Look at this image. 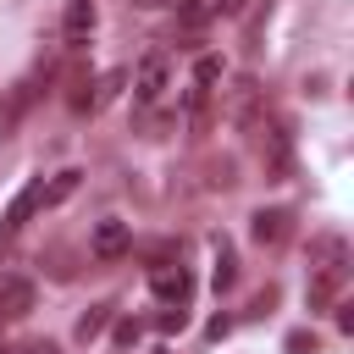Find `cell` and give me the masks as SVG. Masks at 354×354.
I'll return each instance as SVG.
<instances>
[{"label":"cell","mask_w":354,"mask_h":354,"mask_svg":"<svg viewBox=\"0 0 354 354\" xmlns=\"http://www.w3.org/2000/svg\"><path fill=\"white\" fill-rule=\"evenodd\" d=\"M50 66H55V61H44L33 77H17V83L6 88V100H0V138H11V133L22 127V116H28L33 100H39V77H50Z\"/></svg>","instance_id":"1"},{"label":"cell","mask_w":354,"mask_h":354,"mask_svg":"<svg viewBox=\"0 0 354 354\" xmlns=\"http://www.w3.org/2000/svg\"><path fill=\"white\" fill-rule=\"evenodd\" d=\"M127 77H133V100H138V105H155V100L166 94V83H171V66H166V55H160V50H149Z\"/></svg>","instance_id":"2"},{"label":"cell","mask_w":354,"mask_h":354,"mask_svg":"<svg viewBox=\"0 0 354 354\" xmlns=\"http://www.w3.org/2000/svg\"><path fill=\"white\" fill-rule=\"evenodd\" d=\"M310 271H321V277H348V238H343V232H315V238H310Z\"/></svg>","instance_id":"3"},{"label":"cell","mask_w":354,"mask_h":354,"mask_svg":"<svg viewBox=\"0 0 354 354\" xmlns=\"http://www.w3.org/2000/svg\"><path fill=\"white\" fill-rule=\"evenodd\" d=\"M33 210H44V177H33V183H22V188H17V199H11V205H6V216H0V243H11Z\"/></svg>","instance_id":"4"},{"label":"cell","mask_w":354,"mask_h":354,"mask_svg":"<svg viewBox=\"0 0 354 354\" xmlns=\"http://www.w3.org/2000/svg\"><path fill=\"white\" fill-rule=\"evenodd\" d=\"M288 232H293V210H282V205H260L254 216H249V238L260 243V249H282L288 243Z\"/></svg>","instance_id":"5"},{"label":"cell","mask_w":354,"mask_h":354,"mask_svg":"<svg viewBox=\"0 0 354 354\" xmlns=\"http://www.w3.org/2000/svg\"><path fill=\"white\" fill-rule=\"evenodd\" d=\"M127 249H133V227H127V221H116V216H111V221H100V227H94V238H88V254H94L100 266L122 260Z\"/></svg>","instance_id":"6"},{"label":"cell","mask_w":354,"mask_h":354,"mask_svg":"<svg viewBox=\"0 0 354 354\" xmlns=\"http://www.w3.org/2000/svg\"><path fill=\"white\" fill-rule=\"evenodd\" d=\"M260 166H266L271 183H288L293 177V149H288V133L282 127H266L260 133Z\"/></svg>","instance_id":"7"},{"label":"cell","mask_w":354,"mask_h":354,"mask_svg":"<svg viewBox=\"0 0 354 354\" xmlns=\"http://www.w3.org/2000/svg\"><path fill=\"white\" fill-rule=\"evenodd\" d=\"M149 288H155V299H166V304H183L188 310V293H194V277H188V266H149Z\"/></svg>","instance_id":"8"},{"label":"cell","mask_w":354,"mask_h":354,"mask_svg":"<svg viewBox=\"0 0 354 354\" xmlns=\"http://www.w3.org/2000/svg\"><path fill=\"white\" fill-rule=\"evenodd\" d=\"M227 116L238 127H260V88H254V77H238L227 88Z\"/></svg>","instance_id":"9"},{"label":"cell","mask_w":354,"mask_h":354,"mask_svg":"<svg viewBox=\"0 0 354 354\" xmlns=\"http://www.w3.org/2000/svg\"><path fill=\"white\" fill-rule=\"evenodd\" d=\"M61 33H66V50H83L88 33H94V0H72L66 17H61Z\"/></svg>","instance_id":"10"},{"label":"cell","mask_w":354,"mask_h":354,"mask_svg":"<svg viewBox=\"0 0 354 354\" xmlns=\"http://www.w3.org/2000/svg\"><path fill=\"white\" fill-rule=\"evenodd\" d=\"M33 304H39V288H33L28 277H11V282H0V315H11V321H17V315H28Z\"/></svg>","instance_id":"11"},{"label":"cell","mask_w":354,"mask_h":354,"mask_svg":"<svg viewBox=\"0 0 354 354\" xmlns=\"http://www.w3.org/2000/svg\"><path fill=\"white\" fill-rule=\"evenodd\" d=\"M210 254H216V260H210V288H216V293L238 288V254H232V243H227V238H216V243H210Z\"/></svg>","instance_id":"12"},{"label":"cell","mask_w":354,"mask_h":354,"mask_svg":"<svg viewBox=\"0 0 354 354\" xmlns=\"http://www.w3.org/2000/svg\"><path fill=\"white\" fill-rule=\"evenodd\" d=\"M111 321H116V304H111V299H100V304H88V310L77 315L72 337H77V343H94V337H100V332H105Z\"/></svg>","instance_id":"13"},{"label":"cell","mask_w":354,"mask_h":354,"mask_svg":"<svg viewBox=\"0 0 354 354\" xmlns=\"http://www.w3.org/2000/svg\"><path fill=\"white\" fill-rule=\"evenodd\" d=\"M122 83H127V66H111V72H100V77H94V94H88V111L111 105V100L122 94Z\"/></svg>","instance_id":"14"},{"label":"cell","mask_w":354,"mask_h":354,"mask_svg":"<svg viewBox=\"0 0 354 354\" xmlns=\"http://www.w3.org/2000/svg\"><path fill=\"white\" fill-rule=\"evenodd\" d=\"M77 183H83V171H55V177L44 183V210H55V205H66V199L77 194Z\"/></svg>","instance_id":"15"},{"label":"cell","mask_w":354,"mask_h":354,"mask_svg":"<svg viewBox=\"0 0 354 354\" xmlns=\"http://www.w3.org/2000/svg\"><path fill=\"white\" fill-rule=\"evenodd\" d=\"M337 288H343V277H321V271H310V310H326L332 299H337Z\"/></svg>","instance_id":"16"},{"label":"cell","mask_w":354,"mask_h":354,"mask_svg":"<svg viewBox=\"0 0 354 354\" xmlns=\"http://www.w3.org/2000/svg\"><path fill=\"white\" fill-rule=\"evenodd\" d=\"M282 348H288V354H321V337H315L310 326H293V332L282 337Z\"/></svg>","instance_id":"17"},{"label":"cell","mask_w":354,"mask_h":354,"mask_svg":"<svg viewBox=\"0 0 354 354\" xmlns=\"http://www.w3.org/2000/svg\"><path fill=\"white\" fill-rule=\"evenodd\" d=\"M210 83H221V55H199L194 61V88H210Z\"/></svg>","instance_id":"18"},{"label":"cell","mask_w":354,"mask_h":354,"mask_svg":"<svg viewBox=\"0 0 354 354\" xmlns=\"http://www.w3.org/2000/svg\"><path fill=\"white\" fill-rule=\"evenodd\" d=\"M183 326H188V310H183V304H166V310L155 315V332H166V337L183 332Z\"/></svg>","instance_id":"19"},{"label":"cell","mask_w":354,"mask_h":354,"mask_svg":"<svg viewBox=\"0 0 354 354\" xmlns=\"http://www.w3.org/2000/svg\"><path fill=\"white\" fill-rule=\"evenodd\" d=\"M277 299H282V293H277V282H266V288L249 299V315H254V321H260V315H271V310H277Z\"/></svg>","instance_id":"20"},{"label":"cell","mask_w":354,"mask_h":354,"mask_svg":"<svg viewBox=\"0 0 354 354\" xmlns=\"http://www.w3.org/2000/svg\"><path fill=\"white\" fill-rule=\"evenodd\" d=\"M111 337H116V348H133V343H138V337H144V321H133V315H122V321H116V332H111Z\"/></svg>","instance_id":"21"},{"label":"cell","mask_w":354,"mask_h":354,"mask_svg":"<svg viewBox=\"0 0 354 354\" xmlns=\"http://www.w3.org/2000/svg\"><path fill=\"white\" fill-rule=\"evenodd\" d=\"M232 160H210V188H232Z\"/></svg>","instance_id":"22"},{"label":"cell","mask_w":354,"mask_h":354,"mask_svg":"<svg viewBox=\"0 0 354 354\" xmlns=\"http://www.w3.org/2000/svg\"><path fill=\"white\" fill-rule=\"evenodd\" d=\"M210 6V17H243L249 11V0H205Z\"/></svg>","instance_id":"23"},{"label":"cell","mask_w":354,"mask_h":354,"mask_svg":"<svg viewBox=\"0 0 354 354\" xmlns=\"http://www.w3.org/2000/svg\"><path fill=\"white\" fill-rule=\"evenodd\" d=\"M227 332H232V315H210V321H205V337H216V343H221Z\"/></svg>","instance_id":"24"},{"label":"cell","mask_w":354,"mask_h":354,"mask_svg":"<svg viewBox=\"0 0 354 354\" xmlns=\"http://www.w3.org/2000/svg\"><path fill=\"white\" fill-rule=\"evenodd\" d=\"M332 310H337V332H354V304H348V299H337Z\"/></svg>","instance_id":"25"},{"label":"cell","mask_w":354,"mask_h":354,"mask_svg":"<svg viewBox=\"0 0 354 354\" xmlns=\"http://www.w3.org/2000/svg\"><path fill=\"white\" fill-rule=\"evenodd\" d=\"M133 6H160V0H133Z\"/></svg>","instance_id":"26"},{"label":"cell","mask_w":354,"mask_h":354,"mask_svg":"<svg viewBox=\"0 0 354 354\" xmlns=\"http://www.w3.org/2000/svg\"><path fill=\"white\" fill-rule=\"evenodd\" d=\"M39 354H55V348H50V343H44V348H39Z\"/></svg>","instance_id":"27"},{"label":"cell","mask_w":354,"mask_h":354,"mask_svg":"<svg viewBox=\"0 0 354 354\" xmlns=\"http://www.w3.org/2000/svg\"><path fill=\"white\" fill-rule=\"evenodd\" d=\"M155 354H171V348H155Z\"/></svg>","instance_id":"28"},{"label":"cell","mask_w":354,"mask_h":354,"mask_svg":"<svg viewBox=\"0 0 354 354\" xmlns=\"http://www.w3.org/2000/svg\"><path fill=\"white\" fill-rule=\"evenodd\" d=\"M0 354H6V348H0Z\"/></svg>","instance_id":"29"}]
</instances>
